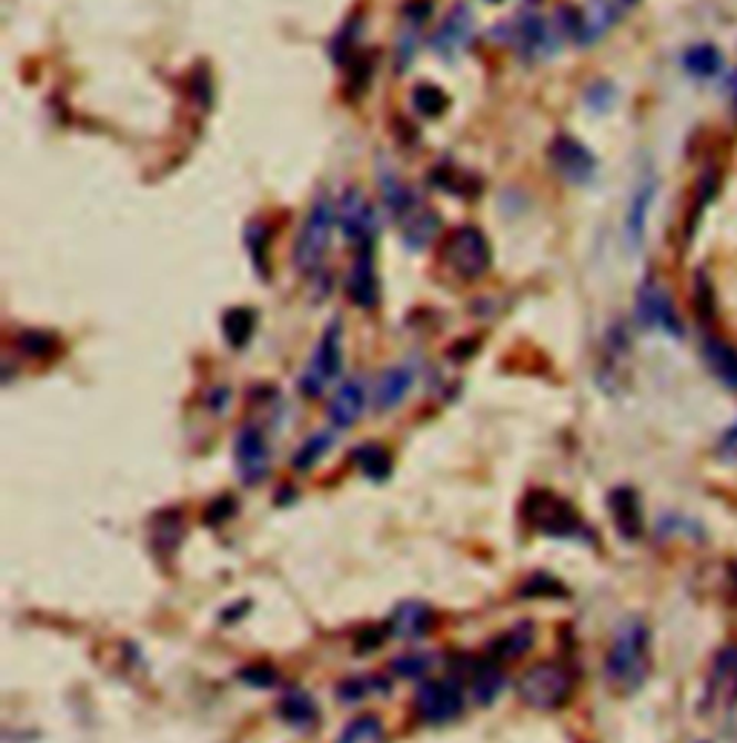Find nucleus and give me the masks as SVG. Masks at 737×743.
Instances as JSON below:
<instances>
[{"label":"nucleus","mask_w":737,"mask_h":743,"mask_svg":"<svg viewBox=\"0 0 737 743\" xmlns=\"http://www.w3.org/2000/svg\"><path fill=\"white\" fill-rule=\"evenodd\" d=\"M651 671V634L648 625L637 617H628L614 634V643L605 657L608 683L619 691H637Z\"/></svg>","instance_id":"1"},{"label":"nucleus","mask_w":737,"mask_h":743,"mask_svg":"<svg viewBox=\"0 0 737 743\" xmlns=\"http://www.w3.org/2000/svg\"><path fill=\"white\" fill-rule=\"evenodd\" d=\"M337 228V205L326 191L314 196L312 208H308L303 228H300L294 248H291V262L300 274H312L326 260L328 246H332V234Z\"/></svg>","instance_id":"2"},{"label":"nucleus","mask_w":737,"mask_h":743,"mask_svg":"<svg viewBox=\"0 0 737 743\" xmlns=\"http://www.w3.org/2000/svg\"><path fill=\"white\" fill-rule=\"evenodd\" d=\"M444 266L462 280H478L490 271V239L485 237V230H478L476 225H462L455 228L447 237L444 248H441Z\"/></svg>","instance_id":"3"},{"label":"nucleus","mask_w":737,"mask_h":743,"mask_svg":"<svg viewBox=\"0 0 737 743\" xmlns=\"http://www.w3.org/2000/svg\"><path fill=\"white\" fill-rule=\"evenodd\" d=\"M571 691H574V677L559 663H537L519 680V698L539 712H553V709L565 707L571 700Z\"/></svg>","instance_id":"4"},{"label":"nucleus","mask_w":737,"mask_h":743,"mask_svg":"<svg viewBox=\"0 0 737 743\" xmlns=\"http://www.w3.org/2000/svg\"><path fill=\"white\" fill-rule=\"evenodd\" d=\"M337 228H340L343 239L355 248V254L375 248L378 214H375V205L369 202L364 187L351 185L343 191L340 202H337Z\"/></svg>","instance_id":"5"},{"label":"nucleus","mask_w":737,"mask_h":743,"mask_svg":"<svg viewBox=\"0 0 737 743\" xmlns=\"http://www.w3.org/2000/svg\"><path fill=\"white\" fill-rule=\"evenodd\" d=\"M343 369V332L340 323H328V329L321 335L317 346H314L312 357H308L306 372L300 375L297 387L300 392L308 398H321L337 378Z\"/></svg>","instance_id":"6"},{"label":"nucleus","mask_w":737,"mask_h":743,"mask_svg":"<svg viewBox=\"0 0 737 743\" xmlns=\"http://www.w3.org/2000/svg\"><path fill=\"white\" fill-rule=\"evenodd\" d=\"M524 507H528V521L537 530H542V534L556 536V539H571V536L588 534L585 525H582L579 514H576V507H571L565 498L553 496V493H530Z\"/></svg>","instance_id":"7"},{"label":"nucleus","mask_w":737,"mask_h":743,"mask_svg":"<svg viewBox=\"0 0 737 743\" xmlns=\"http://www.w3.org/2000/svg\"><path fill=\"white\" fill-rule=\"evenodd\" d=\"M464 703H467L464 683L453 675L421 683V689H418V698H415L418 718H421V721H426V723H432V726L455 721V718L464 712Z\"/></svg>","instance_id":"8"},{"label":"nucleus","mask_w":737,"mask_h":743,"mask_svg":"<svg viewBox=\"0 0 737 743\" xmlns=\"http://www.w3.org/2000/svg\"><path fill=\"white\" fill-rule=\"evenodd\" d=\"M234 461H237V473L246 484H260L269 478L271 453L269 441L262 435L260 427L246 424L234 439Z\"/></svg>","instance_id":"9"},{"label":"nucleus","mask_w":737,"mask_h":743,"mask_svg":"<svg viewBox=\"0 0 737 743\" xmlns=\"http://www.w3.org/2000/svg\"><path fill=\"white\" fill-rule=\"evenodd\" d=\"M551 164L571 185H588L596 176L594 153L567 133H559L551 142Z\"/></svg>","instance_id":"10"},{"label":"nucleus","mask_w":737,"mask_h":743,"mask_svg":"<svg viewBox=\"0 0 737 743\" xmlns=\"http://www.w3.org/2000/svg\"><path fill=\"white\" fill-rule=\"evenodd\" d=\"M473 37H476V18H473L469 7L455 3L447 12V18L441 21L438 30H435V35H432V50L441 58L455 61L462 53H467Z\"/></svg>","instance_id":"11"},{"label":"nucleus","mask_w":737,"mask_h":743,"mask_svg":"<svg viewBox=\"0 0 737 743\" xmlns=\"http://www.w3.org/2000/svg\"><path fill=\"white\" fill-rule=\"evenodd\" d=\"M737 707V643L717 652L706 680V709Z\"/></svg>","instance_id":"12"},{"label":"nucleus","mask_w":737,"mask_h":743,"mask_svg":"<svg viewBox=\"0 0 737 743\" xmlns=\"http://www.w3.org/2000/svg\"><path fill=\"white\" fill-rule=\"evenodd\" d=\"M637 320L646 329H663L669 335H683V323H680L674 303L665 294V289L657 280H646L637 294Z\"/></svg>","instance_id":"13"},{"label":"nucleus","mask_w":737,"mask_h":743,"mask_svg":"<svg viewBox=\"0 0 737 743\" xmlns=\"http://www.w3.org/2000/svg\"><path fill=\"white\" fill-rule=\"evenodd\" d=\"M366 403H369V389H366L364 378H349L343 380L337 392L332 395L328 401V421L337 427V430H349L360 421V416L366 412Z\"/></svg>","instance_id":"14"},{"label":"nucleus","mask_w":737,"mask_h":743,"mask_svg":"<svg viewBox=\"0 0 737 743\" xmlns=\"http://www.w3.org/2000/svg\"><path fill=\"white\" fill-rule=\"evenodd\" d=\"M346 294L360 309H375L380 303V280L375 268L372 251H358L346 274Z\"/></svg>","instance_id":"15"},{"label":"nucleus","mask_w":737,"mask_h":743,"mask_svg":"<svg viewBox=\"0 0 737 743\" xmlns=\"http://www.w3.org/2000/svg\"><path fill=\"white\" fill-rule=\"evenodd\" d=\"M418 378V369L412 364H401L387 369L375 384V407L380 412H389V409H398L403 401H407V395L412 392Z\"/></svg>","instance_id":"16"},{"label":"nucleus","mask_w":737,"mask_h":743,"mask_svg":"<svg viewBox=\"0 0 737 743\" xmlns=\"http://www.w3.org/2000/svg\"><path fill=\"white\" fill-rule=\"evenodd\" d=\"M432 609L426 602H401L389 617V634L395 639H418L430 632Z\"/></svg>","instance_id":"17"},{"label":"nucleus","mask_w":737,"mask_h":743,"mask_svg":"<svg viewBox=\"0 0 737 743\" xmlns=\"http://www.w3.org/2000/svg\"><path fill=\"white\" fill-rule=\"evenodd\" d=\"M398 225H401V237L403 243H407V248H410V251H421V248L430 246L432 239H435V234H438L441 216L435 214L430 205L421 202V205L412 208Z\"/></svg>","instance_id":"18"},{"label":"nucleus","mask_w":737,"mask_h":743,"mask_svg":"<svg viewBox=\"0 0 737 743\" xmlns=\"http://www.w3.org/2000/svg\"><path fill=\"white\" fill-rule=\"evenodd\" d=\"M608 505H611L614 521H617V530L626 539H640L642 534V510H640V498L633 496V491L622 487V491H614L611 498H608Z\"/></svg>","instance_id":"19"},{"label":"nucleus","mask_w":737,"mask_h":743,"mask_svg":"<svg viewBox=\"0 0 737 743\" xmlns=\"http://www.w3.org/2000/svg\"><path fill=\"white\" fill-rule=\"evenodd\" d=\"M530 646H533V625L519 623V625H513L510 632H505L501 637L492 639L490 660H496V663L519 660V657H522Z\"/></svg>","instance_id":"20"},{"label":"nucleus","mask_w":737,"mask_h":743,"mask_svg":"<svg viewBox=\"0 0 737 743\" xmlns=\"http://www.w3.org/2000/svg\"><path fill=\"white\" fill-rule=\"evenodd\" d=\"M654 179L648 176L646 182H640V187L633 191V200H631V208H628V223H626V230H628V243H631L633 248L640 246L642 243V234H646V219H648V208H651V200H654Z\"/></svg>","instance_id":"21"},{"label":"nucleus","mask_w":737,"mask_h":743,"mask_svg":"<svg viewBox=\"0 0 737 743\" xmlns=\"http://www.w3.org/2000/svg\"><path fill=\"white\" fill-rule=\"evenodd\" d=\"M380 191H383V202H387L389 216H392L395 223H401L403 216L424 202V200H418V196L412 194V187L403 185L401 179L392 176V173H383V176H380Z\"/></svg>","instance_id":"22"},{"label":"nucleus","mask_w":737,"mask_h":743,"mask_svg":"<svg viewBox=\"0 0 737 743\" xmlns=\"http://www.w3.org/2000/svg\"><path fill=\"white\" fill-rule=\"evenodd\" d=\"M706 360H708V366L715 369V375L723 380V384H729L731 389H737V349L735 346L717 341V337H708Z\"/></svg>","instance_id":"23"},{"label":"nucleus","mask_w":737,"mask_h":743,"mask_svg":"<svg viewBox=\"0 0 737 743\" xmlns=\"http://www.w3.org/2000/svg\"><path fill=\"white\" fill-rule=\"evenodd\" d=\"M505 689V671H501V663L487 660L485 666H478L476 675H473V698L476 703H492L499 698V691Z\"/></svg>","instance_id":"24"},{"label":"nucleus","mask_w":737,"mask_h":743,"mask_svg":"<svg viewBox=\"0 0 737 743\" xmlns=\"http://www.w3.org/2000/svg\"><path fill=\"white\" fill-rule=\"evenodd\" d=\"M277 712L283 714L291 726H312L314 718H317V707L314 700L308 698L306 691H289L283 700H280V709Z\"/></svg>","instance_id":"25"},{"label":"nucleus","mask_w":737,"mask_h":743,"mask_svg":"<svg viewBox=\"0 0 737 743\" xmlns=\"http://www.w3.org/2000/svg\"><path fill=\"white\" fill-rule=\"evenodd\" d=\"M337 743H387V729L375 714H364L343 729Z\"/></svg>","instance_id":"26"},{"label":"nucleus","mask_w":737,"mask_h":743,"mask_svg":"<svg viewBox=\"0 0 737 743\" xmlns=\"http://www.w3.org/2000/svg\"><path fill=\"white\" fill-rule=\"evenodd\" d=\"M253 326H257V314L251 309H231L223 317L225 341L231 343V346H246L253 335Z\"/></svg>","instance_id":"27"},{"label":"nucleus","mask_w":737,"mask_h":743,"mask_svg":"<svg viewBox=\"0 0 737 743\" xmlns=\"http://www.w3.org/2000/svg\"><path fill=\"white\" fill-rule=\"evenodd\" d=\"M410 101L421 116H426V119H435V116H441V112L449 107L447 93L435 87V84H418V87L412 89Z\"/></svg>","instance_id":"28"},{"label":"nucleus","mask_w":737,"mask_h":743,"mask_svg":"<svg viewBox=\"0 0 737 743\" xmlns=\"http://www.w3.org/2000/svg\"><path fill=\"white\" fill-rule=\"evenodd\" d=\"M355 461L369 478H387L392 473V459L380 444H364L355 450Z\"/></svg>","instance_id":"29"},{"label":"nucleus","mask_w":737,"mask_h":743,"mask_svg":"<svg viewBox=\"0 0 737 743\" xmlns=\"http://www.w3.org/2000/svg\"><path fill=\"white\" fill-rule=\"evenodd\" d=\"M720 64H723L720 53H717L712 44H697L683 55V67L692 75H697V78H708V75H715L717 69H720Z\"/></svg>","instance_id":"30"},{"label":"nucleus","mask_w":737,"mask_h":743,"mask_svg":"<svg viewBox=\"0 0 737 743\" xmlns=\"http://www.w3.org/2000/svg\"><path fill=\"white\" fill-rule=\"evenodd\" d=\"M328 444H332V435L328 432H317V435H312V439L306 441V444L300 446L297 455H294V470H308L314 467L317 461L323 459V455L328 453Z\"/></svg>","instance_id":"31"},{"label":"nucleus","mask_w":737,"mask_h":743,"mask_svg":"<svg viewBox=\"0 0 737 743\" xmlns=\"http://www.w3.org/2000/svg\"><path fill=\"white\" fill-rule=\"evenodd\" d=\"M432 660L424 655H407V657H398L395 663H392V669L398 671L401 677H424L426 671H430Z\"/></svg>","instance_id":"32"},{"label":"nucleus","mask_w":737,"mask_h":743,"mask_svg":"<svg viewBox=\"0 0 737 743\" xmlns=\"http://www.w3.org/2000/svg\"><path fill=\"white\" fill-rule=\"evenodd\" d=\"M723 453L726 455H737V424L731 427L726 435H723Z\"/></svg>","instance_id":"33"},{"label":"nucleus","mask_w":737,"mask_h":743,"mask_svg":"<svg viewBox=\"0 0 737 743\" xmlns=\"http://www.w3.org/2000/svg\"><path fill=\"white\" fill-rule=\"evenodd\" d=\"M619 7H626V3H633V0H617Z\"/></svg>","instance_id":"34"},{"label":"nucleus","mask_w":737,"mask_h":743,"mask_svg":"<svg viewBox=\"0 0 737 743\" xmlns=\"http://www.w3.org/2000/svg\"><path fill=\"white\" fill-rule=\"evenodd\" d=\"M490 3H499V0H490Z\"/></svg>","instance_id":"35"}]
</instances>
